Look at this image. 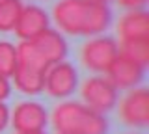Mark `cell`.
Segmentation results:
<instances>
[{"mask_svg": "<svg viewBox=\"0 0 149 134\" xmlns=\"http://www.w3.org/2000/svg\"><path fill=\"white\" fill-rule=\"evenodd\" d=\"M52 19L63 34L95 37L104 34L112 22V10L93 0H58L52 6Z\"/></svg>", "mask_w": 149, "mask_h": 134, "instance_id": "cell-1", "label": "cell"}, {"mask_svg": "<svg viewBox=\"0 0 149 134\" xmlns=\"http://www.w3.org/2000/svg\"><path fill=\"white\" fill-rule=\"evenodd\" d=\"M50 121L58 134H108L110 128L104 114L74 101L56 104Z\"/></svg>", "mask_w": 149, "mask_h": 134, "instance_id": "cell-2", "label": "cell"}, {"mask_svg": "<svg viewBox=\"0 0 149 134\" xmlns=\"http://www.w3.org/2000/svg\"><path fill=\"white\" fill-rule=\"evenodd\" d=\"M119 56L118 41L108 35H95L80 47L82 65L95 73H106L116 58Z\"/></svg>", "mask_w": 149, "mask_h": 134, "instance_id": "cell-3", "label": "cell"}, {"mask_svg": "<svg viewBox=\"0 0 149 134\" xmlns=\"http://www.w3.org/2000/svg\"><path fill=\"white\" fill-rule=\"evenodd\" d=\"M84 104L93 108L95 112L106 114L118 104V90L104 76H90L84 80L80 87Z\"/></svg>", "mask_w": 149, "mask_h": 134, "instance_id": "cell-4", "label": "cell"}, {"mask_svg": "<svg viewBox=\"0 0 149 134\" xmlns=\"http://www.w3.org/2000/svg\"><path fill=\"white\" fill-rule=\"evenodd\" d=\"M119 119L123 125L146 128L149 125V90L132 87L119 103Z\"/></svg>", "mask_w": 149, "mask_h": 134, "instance_id": "cell-5", "label": "cell"}, {"mask_svg": "<svg viewBox=\"0 0 149 134\" xmlns=\"http://www.w3.org/2000/svg\"><path fill=\"white\" fill-rule=\"evenodd\" d=\"M78 87V73L73 63L58 62L45 71V90L54 99H67Z\"/></svg>", "mask_w": 149, "mask_h": 134, "instance_id": "cell-6", "label": "cell"}, {"mask_svg": "<svg viewBox=\"0 0 149 134\" xmlns=\"http://www.w3.org/2000/svg\"><path fill=\"white\" fill-rule=\"evenodd\" d=\"M49 123V114L45 106L36 101H22L13 108L11 114V125L13 128L22 134V132H37L45 131Z\"/></svg>", "mask_w": 149, "mask_h": 134, "instance_id": "cell-7", "label": "cell"}, {"mask_svg": "<svg viewBox=\"0 0 149 134\" xmlns=\"http://www.w3.org/2000/svg\"><path fill=\"white\" fill-rule=\"evenodd\" d=\"M106 75H108L106 78L114 84L116 90H132V87H138L142 84L146 69L123 56H118L108 67Z\"/></svg>", "mask_w": 149, "mask_h": 134, "instance_id": "cell-8", "label": "cell"}, {"mask_svg": "<svg viewBox=\"0 0 149 134\" xmlns=\"http://www.w3.org/2000/svg\"><path fill=\"white\" fill-rule=\"evenodd\" d=\"M49 24L50 21L47 11L36 4H30V6H22V11L19 15V21L13 32L17 34V37H21V41H30L36 35H39L41 32H45Z\"/></svg>", "mask_w": 149, "mask_h": 134, "instance_id": "cell-9", "label": "cell"}, {"mask_svg": "<svg viewBox=\"0 0 149 134\" xmlns=\"http://www.w3.org/2000/svg\"><path fill=\"white\" fill-rule=\"evenodd\" d=\"M30 43L37 49V52L43 56V60L49 65L58 62H63L65 56H67V41L60 32L47 28L45 32H41L39 35H36L34 39H30Z\"/></svg>", "mask_w": 149, "mask_h": 134, "instance_id": "cell-10", "label": "cell"}, {"mask_svg": "<svg viewBox=\"0 0 149 134\" xmlns=\"http://www.w3.org/2000/svg\"><path fill=\"white\" fill-rule=\"evenodd\" d=\"M118 35L121 41L129 39H147L149 37V15L146 10H132L119 17Z\"/></svg>", "mask_w": 149, "mask_h": 134, "instance_id": "cell-11", "label": "cell"}, {"mask_svg": "<svg viewBox=\"0 0 149 134\" xmlns=\"http://www.w3.org/2000/svg\"><path fill=\"white\" fill-rule=\"evenodd\" d=\"M13 84L24 95H37L45 90V71L17 65L13 73Z\"/></svg>", "mask_w": 149, "mask_h": 134, "instance_id": "cell-12", "label": "cell"}, {"mask_svg": "<svg viewBox=\"0 0 149 134\" xmlns=\"http://www.w3.org/2000/svg\"><path fill=\"white\" fill-rule=\"evenodd\" d=\"M118 47H119V56L130 60V62H134L136 65L143 69L149 65V37L121 41Z\"/></svg>", "mask_w": 149, "mask_h": 134, "instance_id": "cell-13", "label": "cell"}, {"mask_svg": "<svg viewBox=\"0 0 149 134\" xmlns=\"http://www.w3.org/2000/svg\"><path fill=\"white\" fill-rule=\"evenodd\" d=\"M17 63L19 65H24V67L39 69V71H47L50 67L30 41H21L17 45Z\"/></svg>", "mask_w": 149, "mask_h": 134, "instance_id": "cell-14", "label": "cell"}, {"mask_svg": "<svg viewBox=\"0 0 149 134\" xmlns=\"http://www.w3.org/2000/svg\"><path fill=\"white\" fill-rule=\"evenodd\" d=\"M22 6L21 0H0V32H13Z\"/></svg>", "mask_w": 149, "mask_h": 134, "instance_id": "cell-15", "label": "cell"}, {"mask_svg": "<svg viewBox=\"0 0 149 134\" xmlns=\"http://www.w3.org/2000/svg\"><path fill=\"white\" fill-rule=\"evenodd\" d=\"M17 65V47L9 41H0V75L6 78L13 76Z\"/></svg>", "mask_w": 149, "mask_h": 134, "instance_id": "cell-16", "label": "cell"}, {"mask_svg": "<svg viewBox=\"0 0 149 134\" xmlns=\"http://www.w3.org/2000/svg\"><path fill=\"white\" fill-rule=\"evenodd\" d=\"M116 2L127 11H132V10H146L149 0H116Z\"/></svg>", "mask_w": 149, "mask_h": 134, "instance_id": "cell-17", "label": "cell"}, {"mask_svg": "<svg viewBox=\"0 0 149 134\" xmlns=\"http://www.w3.org/2000/svg\"><path fill=\"white\" fill-rule=\"evenodd\" d=\"M9 95H11V84H9V80L6 76L0 75V103L6 101Z\"/></svg>", "mask_w": 149, "mask_h": 134, "instance_id": "cell-18", "label": "cell"}, {"mask_svg": "<svg viewBox=\"0 0 149 134\" xmlns=\"http://www.w3.org/2000/svg\"><path fill=\"white\" fill-rule=\"evenodd\" d=\"M8 123H9V110L4 103H0V132L8 127Z\"/></svg>", "mask_w": 149, "mask_h": 134, "instance_id": "cell-19", "label": "cell"}, {"mask_svg": "<svg viewBox=\"0 0 149 134\" xmlns=\"http://www.w3.org/2000/svg\"><path fill=\"white\" fill-rule=\"evenodd\" d=\"M22 134H45L43 131H37V132H22Z\"/></svg>", "mask_w": 149, "mask_h": 134, "instance_id": "cell-20", "label": "cell"}, {"mask_svg": "<svg viewBox=\"0 0 149 134\" xmlns=\"http://www.w3.org/2000/svg\"><path fill=\"white\" fill-rule=\"evenodd\" d=\"M93 2H104V4H106V2H108V0H93Z\"/></svg>", "mask_w": 149, "mask_h": 134, "instance_id": "cell-21", "label": "cell"}]
</instances>
